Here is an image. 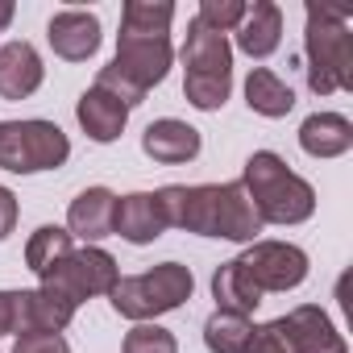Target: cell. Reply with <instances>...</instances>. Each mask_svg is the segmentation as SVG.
Here are the masks:
<instances>
[{
    "label": "cell",
    "instance_id": "cell-1",
    "mask_svg": "<svg viewBox=\"0 0 353 353\" xmlns=\"http://www.w3.org/2000/svg\"><path fill=\"white\" fill-rule=\"evenodd\" d=\"M166 229H188L196 237H221V241H237V245H254L262 233V216L254 212L245 188L233 183H170L158 192Z\"/></svg>",
    "mask_w": 353,
    "mask_h": 353
},
{
    "label": "cell",
    "instance_id": "cell-2",
    "mask_svg": "<svg viewBox=\"0 0 353 353\" xmlns=\"http://www.w3.org/2000/svg\"><path fill=\"white\" fill-rule=\"evenodd\" d=\"M237 183L245 188L262 225H303L316 212V188L303 174H295L274 150H254Z\"/></svg>",
    "mask_w": 353,
    "mask_h": 353
},
{
    "label": "cell",
    "instance_id": "cell-3",
    "mask_svg": "<svg viewBox=\"0 0 353 353\" xmlns=\"http://www.w3.org/2000/svg\"><path fill=\"white\" fill-rule=\"evenodd\" d=\"M303 26V59H307V88L316 96L353 92V42H349V13L328 5H307Z\"/></svg>",
    "mask_w": 353,
    "mask_h": 353
},
{
    "label": "cell",
    "instance_id": "cell-4",
    "mask_svg": "<svg viewBox=\"0 0 353 353\" xmlns=\"http://www.w3.org/2000/svg\"><path fill=\"white\" fill-rule=\"evenodd\" d=\"M179 59H183V96H188V104L200 108V112L225 108V100L233 92V46H229V38L192 17Z\"/></svg>",
    "mask_w": 353,
    "mask_h": 353
},
{
    "label": "cell",
    "instance_id": "cell-5",
    "mask_svg": "<svg viewBox=\"0 0 353 353\" xmlns=\"http://www.w3.org/2000/svg\"><path fill=\"white\" fill-rule=\"evenodd\" d=\"M196 291L192 266L183 262H158L141 274H121V283L108 291V303L117 316L133 320V324H154L158 316L183 307Z\"/></svg>",
    "mask_w": 353,
    "mask_h": 353
},
{
    "label": "cell",
    "instance_id": "cell-6",
    "mask_svg": "<svg viewBox=\"0 0 353 353\" xmlns=\"http://www.w3.org/2000/svg\"><path fill=\"white\" fill-rule=\"evenodd\" d=\"M67 158H71V141L54 121L42 117L0 121V170L38 174V170H59Z\"/></svg>",
    "mask_w": 353,
    "mask_h": 353
},
{
    "label": "cell",
    "instance_id": "cell-7",
    "mask_svg": "<svg viewBox=\"0 0 353 353\" xmlns=\"http://www.w3.org/2000/svg\"><path fill=\"white\" fill-rule=\"evenodd\" d=\"M117 283H121V266H117V258H112L108 250H100V245L71 250L54 270L42 274V287L54 291V295H63L71 307L88 303L92 295H108Z\"/></svg>",
    "mask_w": 353,
    "mask_h": 353
},
{
    "label": "cell",
    "instance_id": "cell-8",
    "mask_svg": "<svg viewBox=\"0 0 353 353\" xmlns=\"http://www.w3.org/2000/svg\"><path fill=\"white\" fill-rule=\"evenodd\" d=\"M174 63V46H170V34L166 38H154V34H117V59L108 63V71L117 79H125L133 92H150L166 79Z\"/></svg>",
    "mask_w": 353,
    "mask_h": 353
},
{
    "label": "cell",
    "instance_id": "cell-9",
    "mask_svg": "<svg viewBox=\"0 0 353 353\" xmlns=\"http://www.w3.org/2000/svg\"><path fill=\"white\" fill-rule=\"evenodd\" d=\"M237 266L245 270V279L266 295V291H295L307 279V254L291 241H254L245 245V254L237 258Z\"/></svg>",
    "mask_w": 353,
    "mask_h": 353
},
{
    "label": "cell",
    "instance_id": "cell-10",
    "mask_svg": "<svg viewBox=\"0 0 353 353\" xmlns=\"http://www.w3.org/2000/svg\"><path fill=\"white\" fill-rule=\"evenodd\" d=\"M270 324L283 336L287 353H349L345 336L336 332V324L328 320V312L316 307V303H299V307H291L287 316H279Z\"/></svg>",
    "mask_w": 353,
    "mask_h": 353
},
{
    "label": "cell",
    "instance_id": "cell-11",
    "mask_svg": "<svg viewBox=\"0 0 353 353\" xmlns=\"http://www.w3.org/2000/svg\"><path fill=\"white\" fill-rule=\"evenodd\" d=\"M46 42L63 63H88L100 50V17L88 9H59L46 26Z\"/></svg>",
    "mask_w": 353,
    "mask_h": 353
},
{
    "label": "cell",
    "instance_id": "cell-12",
    "mask_svg": "<svg viewBox=\"0 0 353 353\" xmlns=\"http://www.w3.org/2000/svg\"><path fill=\"white\" fill-rule=\"evenodd\" d=\"M200 145H204V141H200V129L188 125V121H179V117H158V121H150L145 133H141L145 158H154V162H162V166L192 162V158L200 154Z\"/></svg>",
    "mask_w": 353,
    "mask_h": 353
},
{
    "label": "cell",
    "instance_id": "cell-13",
    "mask_svg": "<svg viewBox=\"0 0 353 353\" xmlns=\"http://www.w3.org/2000/svg\"><path fill=\"white\" fill-rule=\"evenodd\" d=\"M112 233L125 237L129 245H154L166 233V216L158 204V192H129L117 200V216H112Z\"/></svg>",
    "mask_w": 353,
    "mask_h": 353
},
{
    "label": "cell",
    "instance_id": "cell-14",
    "mask_svg": "<svg viewBox=\"0 0 353 353\" xmlns=\"http://www.w3.org/2000/svg\"><path fill=\"white\" fill-rule=\"evenodd\" d=\"M42 79H46V67L34 42L17 38L0 46V100H26L42 88Z\"/></svg>",
    "mask_w": 353,
    "mask_h": 353
},
{
    "label": "cell",
    "instance_id": "cell-15",
    "mask_svg": "<svg viewBox=\"0 0 353 353\" xmlns=\"http://www.w3.org/2000/svg\"><path fill=\"white\" fill-rule=\"evenodd\" d=\"M112 216H117V196L108 188H83L67 208V233L79 237L83 245H96L112 237Z\"/></svg>",
    "mask_w": 353,
    "mask_h": 353
},
{
    "label": "cell",
    "instance_id": "cell-16",
    "mask_svg": "<svg viewBox=\"0 0 353 353\" xmlns=\"http://www.w3.org/2000/svg\"><path fill=\"white\" fill-rule=\"evenodd\" d=\"M75 121H79V129H83L96 145H108V141H117V137L125 133L129 108H125L117 96H108L104 88L92 83V88L75 100Z\"/></svg>",
    "mask_w": 353,
    "mask_h": 353
},
{
    "label": "cell",
    "instance_id": "cell-17",
    "mask_svg": "<svg viewBox=\"0 0 353 353\" xmlns=\"http://www.w3.org/2000/svg\"><path fill=\"white\" fill-rule=\"evenodd\" d=\"M71 320H75V307L63 295H54L46 287L17 291V324H13L17 336L21 332H63Z\"/></svg>",
    "mask_w": 353,
    "mask_h": 353
},
{
    "label": "cell",
    "instance_id": "cell-18",
    "mask_svg": "<svg viewBox=\"0 0 353 353\" xmlns=\"http://www.w3.org/2000/svg\"><path fill=\"white\" fill-rule=\"evenodd\" d=\"M283 42V9L274 0H254L245 9V21L237 26V50L250 59H270Z\"/></svg>",
    "mask_w": 353,
    "mask_h": 353
},
{
    "label": "cell",
    "instance_id": "cell-19",
    "mask_svg": "<svg viewBox=\"0 0 353 353\" xmlns=\"http://www.w3.org/2000/svg\"><path fill=\"white\" fill-rule=\"evenodd\" d=\"M299 145L312 158H341L353 150V125L341 112H312L299 125Z\"/></svg>",
    "mask_w": 353,
    "mask_h": 353
},
{
    "label": "cell",
    "instance_id": "cell-20",
    "mask_svg": "<svg viewBox=\"0 0 353 353\" xmlns=\"http://www.w3.org/2000/svg\"><path fill=\"white\" fill-rule=\"evenodd\" d=\"M245 104H250V112L279 121V117H287V112L295 108V92H291V83H283L270 67H254L250 79H245Z\"/></svg>",
    "mask_w": 353,
    "mask_h": 353
},
{
    "label": "cell",
    "instance_id": "cell-21",
    "mask_svg": "<svg viewBox=\"0 0 353 353\" xmlns=\"http://www.w3.org/2000/svg\"><path fill=\"white\" fill-rule=\"evenodd\" d=\"M212 295H216V307L237 312V316H254V307L262 303V291L245 279V270L237 266V258L216 266V274H212Z\"/></svg>",
    "mask_w": 353,
    "mask_h": 353
},
{
    "label": "cell",
    "instance_id": "cell-22",
    "mask_svg": "<svg viewBox=\"0 0 353 353\" xmlns=\"http://www.w3.org/2000/svg\"><path fill=\"white\" fill-rule=\"evenodd\" d=\"M254 320L250 316H237V312H225L216 307L208 320H204V345L208 353H245L250 341H254Z\"/></svg>",
    "mask_w": 353,
    "mask_h": 353
},
{
    "label": "cell",
    "instance_id": "cell-23",
    "mask_svg": "<svg viewBox=\"0 0 353 353\" xmlns=\"http://www.w3.org/2000/svg\"><path fill=\"white\" fill-rule=\"evenodd\" d=\"M71 250H75V237H71L63 225H42V229H34L30 241H26V266L42 279V274L54 270Z\"/></svg>",
    "mask_w": 353,
    "mask_h": 353
},
{
    "label": "cell",
    "instance_id": "cell-24",
    "mask_svg": "<svg viewBox=\"0 0 353 353\" xmlns=\"http://www.w3.org/2000/svg\"><path fill=\"white\" fill-rule=\"evenodd\" d=\"M174 21V5L170 0H129L121 9V34H154L166 38Z\"/></svg>",
    "mask_w": 353,
    "mask_h": 353
},
{
    "label": "cell",
    "instance_id": "cell-25",
    "mask_svg": "<svg viewBox=\"0 0 353 353\" xmlns=\"http://www.w3.org/2000/svg\"><path fill=\"white\" fill-rule=\"evenodd\" d=\"M121 353H179V341H174V332L162 328V324H133L125 332Z\"/></svg>",
    "mask_w": 353,
    "mask_h": 353
},
{
    "label": "cell",
    "instance_id": "cell-26",
    "mask_svg": "<svg viewBox=\"0 0 353 353\" xmlns=\"http://www.w3.org/2000/svg\"><path fill=\"white\" fill-rule=\"evenodd\" d=\"M245 9H250L245 0H204L196 21L216 30V34H237V26L245 21Z\"/></svg>",
    "mask_w": 353,
    "mask_h": 353
},
{
    "label": "cell",
    "instance_id": "cell-27",
    "mask_svg": "<svg viewBox=\"0 0 353 353\" xmlns=\"http://www.w3.org/2000/svg\"><path fill=\"white\" fill-rule=\"evenodd\" d=\"M13 353H71V345L63 341V332H21Z\"/></svg>",
    "mask_w": 353,
    "mask_h": 353
},
{
    "label": "cell",
    "instance_id": "cell-28",
    "mask_svg": "<svg viewBox=\"0 0 353 353\" xmlns=\"http://www.w3.org/2000/svg\"><path fill=\"white\" fill-rule=\"evenodd\" d=\"M245 353H287V345H283V336L274 332V324H262V328L254 332V341H250Z\"/></svg>",
    "mask_w": 353,
    "mask_h": 353
},
{
    "label": "cell",
    "instance_id": "cell-29",
    "mask_svg": "<svg viewBox=\"0 0 353 353\" xmlns=\"http://www.w3.org/2000/svg\"><path fill=\"white\" fill-rule=\"evenodd\" d=\"M17 196L9 192V188H0V241H5L13 229H17Z\"/></svg>",
    "mask_w": 353,
    "mask_h": 353
},
{
    "label": "cell",
    "instance_id": "cell-30",
    "mask_svg": "<svg viewBox=\"0 0 353 353\" xmlns=\"http://www.w3.org/2000/svg\"><path fill=\"white\" fill-rule=\"evenodd\" d=\"M17 324V291H0V336H9Z\"/></svg>",
    "mask_w": 353,
    "mask_h": 353
},
{
    "label": "cell",
    "instance_id": "cell-31",
    "mask_svg": "<svg viewBox=\"0 0 353 353\" xmlns=\"http://www.w3.org/2000/svg\"><path fill=\"white\" fill-rule=\"evenodd\" d=\"M17 17V5H13V0H0V34H5L9 30V21Z\"/></svg>",
    "mask_w": 353,
    "mask_h": 353
}]
</instances>
